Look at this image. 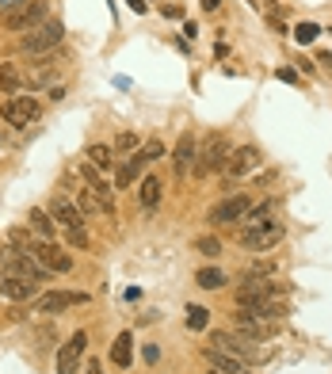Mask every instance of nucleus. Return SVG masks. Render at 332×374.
Listing matches in <instances>:
<instances>
[{"instance_id":"f257e3e1","label":"nucleus","mask_w":332,"mask_h":374,"mask_svg":"<svg viewBox=\"0 0 332 374\" xmlns=\"http://www.w3.org/2000/svg\"><path fill=\"white\" fill-rule=\"evenodd\" d=\"M50 218H54V225H61V230H66V237H69L77 248H88L84 214H80L77 202H69L66 195H54V199H50Z\"/></svg>"},{"instance_id":"f03ea898","label":"nucleus","mask_w":332,"mask_h":374,"mask_svg":"<svg viewBox=\"0 0 332 374\" xmlns=\"http://www.w3.org/2000/svg\"><path fill=\"white\" fill-rule=\"evenodd\" d=\"M229 157H233L229 137H225V134H210L206 142H202V149L195 153V168H191V172H195L199 180H206L210 172H222V168L229 165Z\"/></svg>"},{"instance_id":"7ed1b4c3","label":"nucleus","mask_w":332,"mask_h":374,"mask_svg":"<svg viewBox=\"0 0 332 374\" xmlns=\"http://www.w3.org/2000/svg\"><path fill=\"white\" fill-rule=\"evenodd\" d=\"M4 267L15 271V275H23V279H31V283L50 279V267H46L31 248H20V245H4Z\"/></svg>"},{"instance_id":"20e7f679","label":"nucleus","mask_w":332,"mask_h":374,"mask_svg":"<svg viewBox=\"0 0 332 374\" xmlns=\"http://www.w3.org/2000/svg\"><path fill=\"white\" fill-rule=\"evenodd\" d=\"M260 298H287V287H282V283H275L271 275H248V279H241L237 306L260 302Z\"/></svg>"},{"instance_id":"39448f33","label":"nucleus","mask_w":332,"mask_h":374,"mask_svg":"<svg viewBox=\"0 0 332 374\" xmlns=\"http://www.w3.org/2000/svg\"><path fill=\"white\" fill-rule=\"evenodd\" d=\"M210 347H218V352L233 355V359H241V363H260L264 359V352L252 347V340L233 336V332H210Z\"/></svg>"},{"instance_id":"423d86ee","label":"nucleus","mask_w":332,"mask_h":374,"mask_svg":"<svg viewBox=\"0 0 332 374\" xmlns=\"http://www.w3.org/2000/svg\"><path fill=\"white\" fill-rule=\"evenodd\" d=\"M38 115H43V103H38L35 96H12V100L0 103V119H4L8 126H27V123H35Z\"/></svg>"},{"instance_id":"0eeeda50","label":"nucleus","mask_w":332,"mask_h":374,"mask_svg":"<svg viewBox=\"0 0 332 374\" xmlns=\"http://www.w3.org/2000/svg\"><path fill=\"white\" fill-rule=\"evenodd\" d=\"M61 38H66L61 23H58V20H46L43 27L27 31V38H23V50H27V54H50V50H58Z\"/></svg>"},{"instance_id":"6e6552de","label":"nucleus","mask_w":332,"mask_h":374,"mask_svg":"<svg viewBox=\"0 0 332 374\" xmlns=\"http://www.w3.org/2000/svg\"><path fill=\"white\" fill-rule=\"evenodd\" d=\"M84 352H88V332L77 329L66 344L58 347V374H77V371H80V359H84Z\"/></svg>"},{"instance_id":"1a4fd4ad","label":"nucleus","mask_w":332,"mask_h":374,"mask_svg":"<svg viewBox=\"0 0 332 374\" xmlns=\"http://www.w3.org/2000/svg\"><path fill=\"white\" fill-rule=\"evenodd\" d=\"M279 241H282V225L279 222H260V225H245V230H241V245L256 248V252L275 248Z\"/></svg>"},{"instance_id":"9d476101","label":"nucleus","mask_w":332,"mask_h":374,"mask_svg":"<svg viewBox=\"0 0 332 374\" xmlns=\"http://www.w3.org/2000/svg\"><path fill=\"white\" fill-rule=\"evenodd\" d=\"M46 23V0H35V4H23L15 12L4 15V27L8 31H35Z\"/></svg>"},{"instance_id":"9b49d317","label":"nucleus","mask_w":332,"mask_h":374,"mask_svg":"<svg viewBox=\"0 0 332 374\" xmlns=\"http://www.w3.org/2000/svg\"><path fill=\"white\" fill-rule=\"evenodd\" d=\"M84 302H88L84 290H50V294H43L35 306H38V313H66L73 306H84Z\"/></svg>"},{"instance_id":"f8f14e48","label":"nucleus","mask_w":332,"mask_h":374,"mask_svg":"<svg viewBox=\"0 0 332 374\" xmlns=\"http://www.w3.org/2000/svg\"><path fill=\"white\" fill-rule=\"evenodd\" d=\"M27 248L35 252V256L43 260V264L50 267V271H69V267H73L69 252H66V248H58L54 241H43V237H38V241H31V237H27Z\"/></svg>"},{"instance_id":"ddd939ff","label":"nucleus","mask_w":332,"mask_h":374,"mask_svg":"<svg viewBox=\"0 0 332 374\" xmlns=\"http://www.w3.org/2000/svg\"><path fill=\"white\" fill-rule=\"evenodd\" d=\"M233 324H237L241 336H248V340H267V336L275 332V321H264V317L248 313L245 306H237V310H233Z\"/></svg>"},{"instance_id":"4468645a","label":"nucleus","mask_w":332,"mask_h":374,"mask_svg":"<svg viewBox=\"0 0 332 374\" xmlns=\"http://www.w3.org/2000/svg\"><path fill=\"white\" fill-rule=\"evenodd\" d=\"M256 165H260V149H256V145H245V149H233L229 165H225V184H237L241 176H248Z\"/></svg>"},{"instance_id":"2eb2a0df","label":"nucleus","mask_w":332,"mask_h":374,"mask_svg":"<svg viewBox=\"0 0 332 374\" xmlns=\"http://www.w3.org/2000/svg\"><path fill=\"white\" fill-rule=\"evenodd\" d=\"M0 294L12 298V302H31V298H35V283L8 271V267H0Z\"/></svg>"},{"instance_id":"dca6fc26","label":"nucleus","mask_w":332,"mask_h":374,"mask_svg":"<svg viewBox=\"0 0 332 374\" xmlns=\"http://www.w3.org/2000/svg\"><path fill=\"white\" fill-rule=\"evenodd\" d=\"M248 199L245 195H229V199H222L218 207H210V222H218V225H225V222H237V218H245L248 214Z\"/></svg>"},{"instance_id":"f3484780","label":"nucleus","mask_w":332,"mask_h":374,"mask_svg":"<svg viewBox=\"0 0 332 374\" xmlns=\"http://www.w3.org/2000/svg\"><path fill=\"white\" fill-rule=\"evenodd\" d=\"M172 168L176 176H188L195 168V134H180V142L172 149Z\"/></svg>"},{"instance_id":"a211bd4d","label":"nucleus","mask_w":332,"mask_h":374,"mask_svg":"<svg viewBox=\"0 0 332 374\" xmlns=\"http://www.w3.org/2000/svg\"><path fill=\"white\" fill-rule=\"evenodd\" d=\"M149 165V157H145L142 149H134V157H126L123 160V168H119V176H115V191H126L137 176H142V168Z\"/></svg>"},{"instance_id":"6ab92c4d","label":"nucleus","mask_w":332,"mask_h":374,"mask_svg":"<svg viewBox=\"0 0 332 374\" xmlns=\"http://www.w3.org/2000/svg\"><path fill=\"white\" fill-rule=\"evenodd\" d=\"M202 359H206L218 374H245V363L233 359V355H225V352H218V347H206V352H202Z\"/></svg>"},{"instance_id":"aec40b11","label":"nucleus","mask_w":332,"mask_h":374,"mask_svg":"<svg viewBox=\"0 0 332 374\" xmlns=\"http://www.w3.org/2000/svg\"><path fill=\"white\" fill-rule=\"evenodd\" d=\"M54 61H38V65H31L27 73H23V88H27V92H35V88H43V84H50L54 80Z\"/></svg>"},{"instance_id":"412c9836","label":"nucleus","mask_w":332,"mask_h":374,"mask_svg":"<svg viewBox=\"0 0 332 374\" xmlns=\"http://www.w3.org/2000/svg\"><path fill=\"white\" fill-rule=\"evenodd\" d=\"M84 187H88V191H92L100 202H103V207H107V218L115 214V187H107V184H103L100 176H96V168L88 172V184H84Z\"/></svg>"},{"instance_id":"4be33fe9","label":"nucleus","mask_w":332,"mask_h":374,"mask_svg":"<svg viewBox=\"0 0 332 374\" xmlns=\"http://www.w3.org/2000/svg\"><path fill=\"white\" fill-rule=\"evenodd\" d=\"M111 359L119 363V371H126L134 363V336H130V332H123V336L111 344Z\"/></svg>"},{"instance_id":"5701e85b","label":"nucleus","mask_w":332,"mask_h":374,"mask_svg":"<svg viewBox=\"0 0 332 374\" xmlns=\"http://www.w3.org/2000/svg\"><path fill=\"white\" fill-rule=\"evenodd\" d=\"M20 88H23V69L4 61L0 65V92H20Z\"/></svg>"},{"instance_id":"b1692460","label":"nucleus","mask_w":332,"mask_h":374,"mask_svg":"<svg viewBox=\"0 0 332 374\" xmlns=\"http://www.w3.org/2000/svg\"><path fill=\"white\" fill-rule=\"evenodd\" d=\"M31 230H35L43 241H50L54 230H58V225H54V218H50V210H31Z\"/></svg>"},{"instance_id":"393cba45","label":"nucleus","mask_w":332,"mask_h":374,"mask_svg":"<svg viewBox=\"0 0 332 374\" xmlns=\"http://www.w3.org/2000/svg\"><path fill=\"white\" fill-rule=\"evenodd\" d=\"M77 207H80V214H84V218H92V214L107 218V207H103V202L96 199V195L88 191V187H80V202H77Z\"/></svg>"},{"instance_id":"a878e982","label":"nucleus","mask_w":332,"mask_h":374,"mask_svg":"<svg viewBox=\"0 0 332 374\" xmlns=\"http://www.w3.org/2000/svg\"><path fill=\"white\" fill-rule=\"evenodd\" d=\"M195 283H199L202 290H222L225 287V275L218 271V267H202V271L195 275Z\"/></svg>"},{"instance_id":"bb28decb","label":"nucleus","mask_w":332,"mask_h":374,"mask_svg":"<svg viewBox=\"0 0 332 374\" xmlns=\"http://www.w3.org/2000/svg\"><path fill=\"white\" fill-rule=\"evenodd\" d=\"M157 202H160V180H153V176H149V180H142V207L153 210Z\"/></svg>"},{"instance_id":"cd10ccee","label":"nucleus","mask_w":332,"mask_h":374,"mask_svg":"<svg viewBox=\"0 0 332 374\" xmlns=\"http://www.w3.org/2000/svg\"><path fill=\"white\" fill-rule=\"evenodd\" d=\"M88 160H92L96 172H103V168H111V149L107 145H92V149H88Z\"/></svg>"},{"instance_id":"c85d7f7f","label":"nucleus","mask_w":332,"mask_h":374,"mask_svg":"<svg viewBox=\"0 0 332 374\" xmlns=\"http://www.w3.org/2000/svg\"><path fill=\"white\" fill-rule=\"evenodd\" d=\"M210 324V313L202 310V306H188V329L191 332H202Z\"/></svg>"},{"instance_id":"c756f323","label":"nucleus","mask_w":332,"mask_h":374,"mask_svg":"<svg viewBox=\"0 0 332 374\" xmlns=\"http://www.w3.org/2000/svg\"><path fill=\"white\" fill-rule=\"evenodd\" d=\"M260 222H271V202H260L245 214V225H260Z\"/></svg>"},{"instance_id":"7c9ffc66","label":"nucleus","mask_w":332,"mask_h":374,"mask_svg":"<svg viewBox=\"0 0 332 374\" xmlns=\"http://www.w3.org/2000/svg\"><path fill=\"white\" fill-rule=\"evenodd\" d=\"M321 31H317V23H298L294 27V43H313Z\"/></svg>"},{"instance_id":"2f4dec72","label":"nucleus","mask_w":332,"mask_h":374,"mask_svg":"<svg viewBox=\"0 0 332 374\" xmlns=\"http://www.w3.org/2000/svg\"><path fill=\"white\" fill-rule=\"evenodd\" d=\"M195 248L202 252V256H218V252H222V245H218L214 237H199V241H195Z\"/></svg>"},{"instance_id":"473e14b6","label":"nucleus","mask_w":332,"mask_h":374,"mask_svg":"<svg viewBox=\"0 0 332 374\" xmlns=\"http://www.w3.org/2000/svg\"><path fill=\"white\" fill-rule=\"evenodd\" d=\"M142 153H145V157H149V160H157V157H160V153H165V145H160V142H157V137H149V142H145V145H142Z\"/></svg>"},{"instance_id":"72a5a7b5","label":"nucleus","mask_w":332,"mask_h":374,"mask_svg":"<svg viewBox=\"0 0 332 374\" xmlns=\"http://www.w3.org/2000/svg\"><path fill=\"white\" fill-rule=\"evenodd\" d=\"M130 149H142V145H137V134H119V153H130Z\"/></svg>"},{"instance_id":"f704fd0d","label":"nucleus","mask_w":332,"mask_h":374,"mask_svg":"<svg viewBox=\"0 0 332 374\" xmlns=\"http://www.w3.org/2000/svg\"><path fill=\"white\" fill-rule=\"evenodd\" d=\"M23 4H27V0H0V12H15V8H23Z\"/></svg>"},{"instance_id":"c9c22d12","label":"nucleus","mask_w":332,"mask_h":374,"mask_svg":"<svg viewBox=\"0 0 332 374\" xmlns=\"http://www.w3.org/2000/svg\"><path fill=\"white\" fill-rule=\"evenodd\" d=\"M165 15H168V20H183V8H176V4H168V8H165Z\"/></svg>"},{"instance_id":"e433bc0d","label":"nucleus","mask_w":332,"mask_h":374,"mask_svg":"<svg viewBox=\"0 0 332 374\" xmlns=\"http://www.w3.org/2000/svg\"><path fill=\"white\" fill-rule=\"evenodd\" d=\"M279 80H287V84H294V80H298V73H294V69H279Z\"/></svg>"},{"instance_id":"4c0bfd02","label":"nucleus","mask_w":332,"mask_h":374,"mask_svg":"<svg viewBox=\"0 0 332 374\" xmlns=\"http://www.w3.org/2000/svg\"><path fill=\"white\" fill-rule=\"evenodd\" d=\"M202 8H206V12H218V8H222V0H202Z\"/></svg>"},{"instance_id":"58836bf2","label":"nucleus","mask_w":332,"mask_h":374,"mask_svg":"<svg viewBox=\"0 0 332 374\" xmlns=\"http://www.w3.org/2000/svg\"><path fill=\"white\" fill-rule=\"evenodd\" d=\"M126 4H130L134 12H145V8H149V4H145V0H126Z\"/></svg>"},{"instance_id":"ea45409f","label":"nucleus","mask_w":332,"mask_h":374,"mask_svg":"<svg viewBox=\"0 0 332 374\" xmlns=\"http://www.w3.org/2000/svg\"><path fill=\"white\" fill-rule=\"evenodd\" d=\"M88 374H103V367H100V363L92 359V363H88Z\"/></svg>"},{"instance_id":"a19ab883","label":"nucleus","mask_w":332,"mask_h":374,"mask_svg":"<svg viewBox=\"0 0 332 374\" xmlns=\"http://www.w3.org/2000/svg\"><path fill=\"white\" fill-rule=\"evenodd\" d=\"M210 374H218V371H214V367H210Z\"/></svg>"},{"instance_id":"79ce46f5","label":"nucleus","mask_w":332,"mask_h":374,"mask_svg":"<svg viewBox=\"0 0 332 374\" xmlns=\"http://www.w3.org/2000/svg\"><path fill=\"white\" fill-rule=\"evenodd\" d=\"M0 142H4V134H0Z\"/></svg>"}]
</instances>
